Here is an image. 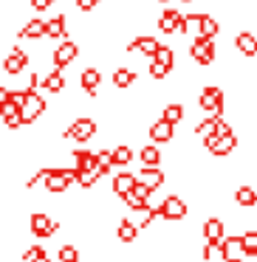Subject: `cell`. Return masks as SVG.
<instances>
[{
	"instance_id": "d4e9b609",
	"label": "cell",
	"mask_w": 257,
	"mask_h": 262,
	"mask_svg": "<svg viewBox=\"0 0 257 262\" xmlns=\"http://www.w3.org/2000/svg\"><path fill=\"white\" fill-rule=\"evenodd\" d=\"M133 82H136V74H133L130 68H116L113 71V85L116 88H130Z\"/></svg>"
},
{
	"instance_id": "8fae6325",
	"label": "cell",
	"mask_w": 257,
	"mask_h": 262,
	"mask_svg": "<svg viewBox=\"0 0 257 262\" xmlns=\"http://www.w3.org/2000/svg\"><path fill=\"white\" fill-rule=\"evenodd\" d=\"M150 194H153V189H147L144 183H139V186H136V189H133V192L125 198V203L130 206L133 211H142L144 206H150V203H147V200H150Z\"/></svg>"
},
{
	"instance_id": "30bf717a",
	"label": "cell",
	"mask_w": 257,
	"mask_h": 262,
	"mask_svg": "<svg viewBox=\"0 0 257 262\" xmlns=\"http://www.w3.org/2000/svg\"><path fill=\"white\" fill-rule=\"evenodd\" d=\"M136 186H139V175H133V172H119V175L113 178V192L119 194V198H127Z\"/></svg>"
},
{
	"instance_id": "d6a6232c",
	"label": "cell",
	"mask_w": 257,
	"mask_h": 262,
	"mask_svg": "<svg viewBox=\"0 0 257 262\" xmlns=\"http://www.w3.org/2000/svg\"><path fill=\"white\" fill-rule=\"evenodd\" d=\"M153 62H159V65H164V68H170V71H172V62H175V57H172V48L161 46V51L153 57Z\"/></svg>"
},
{
	"instance_id": "7a4b0ae2",
	"label": "cell",
	"mask_w": 257,
	"mask_h": 262,
	"mask_svg": "<svg viewBox=\"0 0 257 262\" xmlns=\"http://www.w3.org/2000/svg\"><path fill=\"white\" fill-rule=\"evenodd\" d=\"M184 214H187V203H184L178 194H167V198L161 200L159 217H164V220H181Z\"/></svg>"
},
{
	"instance_id": "52a82bcc",
	"label": "cell",
	"mask_w": 257,
	"mask_h": 262,
	"mask_svg": "<svg viewBox=\"0 0 257 262\" xmlns=\"http://www.w3.org/2000/svg\"><path fill=\"white\" fill-rule=\"evenodd\" d=\"M26 62H29V54H26L23 48H12V51L6 54V59H3V71L14 76L26 68Z\"/></svg>"
},
{
	"instance_id": "cb8c5ba5",
	"label": "cell",
	"mask_w": 257,
	"mask_h": 262,
	"mask_svg": "<svg viewBox=\"0 0 257 262\" xmlns=\"http://www.w3.org/2000/svg\"><path fill=\"white\" fill-rule=\"evenodd\" d=\"M46 34V23L43 20H29V23L23 26V31H20V37H29V40H34V37H43Z\"/></svg>"
},
{
	"instance_id": "6da1fadb",
	"label": "cell",
	"mask_w": 257,
	"mask_h": 262,
	"mask_svg": "<svg viewBox=\"0 0 257 262\" xmlns=\"http://www.w3.org/2000/svg\"><path fill=\"white\" fill-rule=\"evenodd\" d=\"M201 107H204L206 113H212V116L221 119V113H223V91L221 88L206 85L204 91H201Z\"/></svg>"
},
{
	"instance_id": "5b68a950",
	"label": "cell",
	"mask_w": 257,
	"mask_h": 262,
	"mask_svg": "<svg viewBox=\"0 0 257 262\" xmlns=\"http://www.w3.org/2000/svg\"><path fill=\"white\" fill-rule=\"evenodd\" d=\"M29 226H31V231H34L37 237H51V234L60 228V223H54L46 211H34L31 220H29Z\"/></svg>"
},
{
	"instance_id": "f6af8a7d",
	"label": "cell",
	"mask_w": 257,
	"mask_h": 262,
	"mask_svg": "<svg viewBox=\"0 0 257 262\" xmlns=\"http://www.w3.org/2000/svg\"><path fill=\"white\" fill-rule=\"evenodd\" d=\"M184 3H187V0H184Z\"/></svg>"
},
{
	"instance_id": "8d00e7d4",
	"label": "cell",
	"mask_w": 257,
	"mask_h": 262,
	"mask_svg": "<svg viewBox=\"0 0 257 262\" xmlns=\"http://www.w3.org/2000/svg\"><path fill=\"white\" fill-rule=\"evenodd\" d=\"M60 262H80V248L63 245V248H60Z\"/></svg>"
},
{
	"instance_id": "836d02e7",
	"label": "cell",
	"mask_w": 257,
	"mask_h": 262,
	"mask_svg": "<svg viewBox=\"0 0 257 262\" xmlns=\"http://www.w3.org/2000/svg\"><path fill=\"white\" fill-rule=\"evenodd\" d=\"M96 178H99L96 169H80V175H76V183H80V186H85V189H91L93 183H96Z\"/></svg>"
},
{
	"instance_id": "d6986e66",
	"label": "cell",
	"mask_w": 257,
	"mask_h": 262,
	"mask_svg": "<svg viewBox=\"0 0 257 262\" xmlns=\"http://www.w3.org/2000/svg\"><path fill=\"white\" fill-rule=\"evenodd\" d=\"M136 234H139V226H136V223L119 220V226H116V237H119L122 243H133V239H136Z\"/></svg>"
},
{
	"instance_id": "4dcf8cb0",
	"label": "cell",
	"mask_w": 257,
	"mask_h": 262,
	"mask_svg": "<svg viewBox=\"0 0 257 262\" xmlns=\"http://www.w3.org/2000/svg\"><path fill=\"white\" fill-rule=\"evenodd\" d=\"M161 119H164V121H170V124H175V121H181V119H184V107H181L178 102L167 104V107H164V113H161Z\"/></svg>"
},
{
	"instance_id": "74e56055",
	"label": "cell",
	"mask_w": 257,
	"mask_h": 262,
	"mask_svg": "<svg viewBox=\"0 0 257 262\" xmlns=\"http://www.w3.org/2000/svg\"><path fill=\"white\" fill-rule=\"evenodd\" d=\"M43 254H46V248H43V245H31V248L29 251H26V262H34L37 259V256H43Z\"/></svg>"
},
{
	"instance_id": "3957f363",
	"label": "cell",
	"mask_w": 257,
	"mask_h": 262,
	"mask_svg": "<svg viewBox=\"0 0 257 262\" xmlns=\"http://www.w3.org/2000/svg\"><path fill=\"white\" fill-rule=\"evenodd\" d=\"M221 256L223 262H243L246 248H243V237H226L221 243Z\"/></svg>"
},
{
	"instance_id": "7c38bea8",
	"label": "cell",
	"mask_w": 257,
	"mask_h": 262,
	"mask_svg": "<svg viewBox=\"0 0 257 262\" xmlns=\"http://www.w3.org/2000/svg\"><path fill=\"white\" fill-rule=\"evenodd\" d=\"M204 237H206V243H209V245H215V248H218V245L226 239V237H223V220L209 217V220L204 223Z\"/></svg>"
},
{
	"instance_id": "60d3db41",
	"label": "cell",
	"mask_w": 257,
	"mask_h": 262,
	"mask_svg": "<svg viewBox=\"0 0 257 262\" xmlns=\"http://www.w3.org/2000/svg\"><path fill=\"white\" fill-rule=\"evenodd\" d=\"M99 0H76V9H82V12H91V9H96Z\"/></svg>"
},
{
	"instance_id": "2e32d148",
	"label": "cell",
	"mask_w": 257,
	"mask_h": 262,
	"mask_svg": "<svg viewBox=\"0 0 257 262\" xmlns=\"http://www.w3.org/2000/svg\"><path fill=\"white\" fill-rule=\"evenodd\" d=\"M130 51H142V54H147V57H155V54L161 51V42L155 40V37H136V40L130 42Z\"/></svg>"
},
{
	"instance_id": "f1b7e54d",
	"label": "cell",
	"mask_w": 257,
	"mask_h": 262,
	"mask_svg": "<svg viewBox=\"0 0 257 262\" xmlns=\"http://www.w3.org/2000/svg\"><path fill=\"white\" fill-rule=\"evenodd\" d=\"M110 152H113V164L116 166H127V164H130V158H133V149L127 147V144H119V147L110 149Z\"/></svg>"
},
{
	"instance_id": "484cf974",
	"label": "cell",
	"mask_w": 257,
	"mask_h": 262,
	"mask_svg": "<svg viewBox=\"0 0 257 262\" xmlns=\"http://www.w3.org/2000/svg\"><path fill=\"white\" fill-rule=\"evenodd\" d=\"M234 200H238L240 206H254L257 203V189L254 186H240L238 192H234Z\"/></svg>"
},
{
	"instance_id": "e0dca14e",
	"label": "cell",
	"mask_w": 257,
	"mask_h": 262,
	"mask_svg": "<svg viewBox=\"0 0 257 262\" xmlns=\"http://www.w3.org/2000/svg\"><path fill=\"white\" fill-rule=\"evenodd\" d=\"M234 46L240 48V54H246V57H254V54H257V37L249 34V31H240V34L234 37Z\"/></svg>"
},
{
	"instance_id": "d590c367",
	"label": "cell",
	"mask_w": 257,
	"mask_h": 262,
	"mask_svg": "<svg viewBox=\"0 0 257 262\" xmlns=\"http://www.w3.org/2000/svg\"><path fill=\"white\" fill-rule=\"evenodd\" d=\"M243 248H246V256H257V231L243 234Z\"/></svg>"
},
{
	"instance_id": "83f0119b",
	"label": "cell",
	"mask_w": 257,
	"mask_h": 262,
	"mask_svg": "<svg viewBox=\"0 0 257 262\" xmlns=\"http://www.w3.org/2000/svg\"><path fill=\"white\" fill-rule=\"evenodd\" d=\"M215 34H218V20L209 17V14H204V17H201V31H198V37H204V40H212Z\"/></svg>"
},
{
	"instance_id": "ab89813d",
	"label": "cell",
	"mask_w": 257,
	"mask_h": 262,
	"mask_svg": "<svg viewBox=\"0 0 257 262\" xmlns=\"http://www.w3.org/2000/svg\"><path fill=\"white\" fill-rule=\"evenodd\" d=\"M226 136H234V133H232V127H229L223 119H218V138H226Z\"/></svg>"
},
{
	"instance_id": "603a6c76",
	"label": "cell",
	"mask_w": 257,
	"mask_h": 262,
	"mask_svg": "<svg viewBox=\"0 0 257 262\" xmlns=\"http://www.w3.org/2000/svg\"><path fill=\"white\" fill-rule=\"evenodd\" d=\"M142 164H144V166H159V164H161V149L155 147V144L142 147Z\"/></svg>"
},
{
	"instance_id": "4316f807",
	"label": "cell",
	"mask_w": 257,
	"mask_h": 262,
	"mask_svg": "<svg viewBox=\"0 0 257 262\" xmlns=\"http://www.w3.org/2000/svg\"><path fill=\"white\" fill-rule=\"evenodd\" d=\"M65 34V14H57L46 23V37H63Z\"/></svg>"
},
{
	"instance_id": "5bb4252c",
	"label": "cell",
	"mask_w": 257,
	"mask_h": 262,
	"mask_svg": "<svg viewBox=\"0 0 257 262\" xmlns=\"http://www.w3.org/2000/svg\"><path fill=\"white\" fill-rule=\"evenodd\" d=\"M0 116H3V124H6V127H20V124H26V121H23V110H20V104H14V102H3Z\"/></svg>"
},
{
	"instance_id": "ac0fdd59",
	"label": "cell",
	"mask_w": 257,
	"mask_h": 262,
	"mask_svg": "<svg viewBox=\"0 0 257 262\" xmlns=\"http://www.w3.org/2000/svg\"><path fill=\"white\" fill-rule=\"evenodd\" d=\"M181 20H184V14H178L175 9H164V14L159 17V29L161 31H178Z\"/></svg>"
},
{
	"instance_id": "ee69618b",
	"label": "cell",
	"mask_w": 257,
	"mask_h": 262,
	"mask_svg": "<svg viewBox=\"0 0 257 262\" xmlns=\"http://www.w3.org/2000/svg\"><path fill=\"white\" fill-rule=\"evenodd\" d=\"M161 3H167V0H161Z\"/></svg>"
},
{
	"instance_id": "e575fe53",
	"label": "cell",
	"mask_w": 257,
	"mask_h": 262,
	"mask_svg": "<svg viewBox=\"0 0 257 262\" xmlns=\"http://www.w3.org/2000/svg\"><path fill=\"white\" fill-rule=\"evenodd\" d=\"M155 217H159V209H153V206H144V209L139 211V223H136V226H139V228H144V226H150V223H153Z\"/></svg>"
},
{
	"instance_id": "4fadbf2b",
	"label": "cell",
	"mask_w": 257,
	"mask_h": 262,
	"mask_svg": "<svg viewBox=\"0 0 257 262\" xmlns=\"http://www.w3.org/2000/svg\"><path fill=\"white\" fill-rule=\"evenodd\" d=\"M139 183H144L147 189H159L161 183H164V169H161V166H142Z\"/></svg>"
},
{
	"instance_id": "ba28073f",
	"label": "cell",
	"mask_w": 257,
	"mask_h": 262,
	"mask_svg": "<svg viewBox=\"0 0 257 262\" xmlns=\"http://www.w3.org/2000/svg\"><path fill=\"white\" fill-rule=\"evenodd\" d=\"M76 54H80V46L76 42H63V46L54 51V57H51V62H54V68H65L68 62H74L76 59Z\"/></svg>"
},
{
	"instance_id": "7bdbcfd3",
	"label": "cell",
	"mask_w": 257,
	"mask_h": 262,
	"mask_svg": "<svg viewBox=\"0 0 257 262\" xmlns=\"http://www.w3.org/2000/svg\"><path fill=\"white\" fill-rule=\"evenodd\" d=\"M34 262H51V256H48V254H43V256H37Z\"/></svg>"
},
{
	"instance_id": "b9f144b4",
	"label": "cell",
	"mask_w": 257,
	"mask_h": 262,
	"mask_svg": "<svg viewBox=\"0 0 257 262\" xmlns=\"http://www.w3.org/2000/svg\"><path fill=\"white\" fill-rule=\"evenodd\" d=\"M54 0H31V9H37V12H46V9H51Z\"/></svg>"
},
{
	"instance_id": "1f68e13d",
	"label": "cell",
	"mask_w": 257,
	"mask_h": 262,
	"mask_svg": "<svg viewBox=\"0 0 257 262\" xmlns=\"http://www.w3.org/2000/svg\"><path fill=\"white\" fill-rule=\"evenodd\" d=\"M234 147H238V136H226V138H221V141L215 144V149H212V155H229Z\"/></svg>"
},
{
	"instance_id": "9c48e42d",
	"label": "cell",
	"mask_w": 257,
	"mask_h": 262,
	"mask_svg": "<svg viewBox=\"0 0 257 262\" xmlns=\"http://www.w3.org/2000/svg\"><path fill=\"white\" fill-rule=\"evenodd\" d=\"M23 121H34L37 116L43 113V110H46V99L40 96V93H29V99H26L23 102Z\"/></svg>"
},
{
	"instance_id": "44dd1931",
	"label": "cell",
	"mask_w": 257,
	"mask_h": 262,
	"mask_svg": "<svg viewBox=\"0 0 257 262\" xmlns=\"http://www.w3.org/2000/svg\"><path fill=\"white\" fill-rule=\"evenodd\" d=\"M99 82H102V74H99L96 68H88V71H82V88H85L88 93H96V88H99Z\"/></svg>"
},
{
	"instance_id": "8992f818",
	"label": "cell",
	"mask_w": 257,
	"mask_h": 262,
	"mask_svg": "<svg viewBox=\"0 0 257 262\" xmlns=\"http://www.w3.org/2000/svg\"><path fill=\"white\" fill-rule=\"evenodd\" d=\"M189 54H192L195 62L209 65L212 59H215V42H212V40H204V37H198V40L189 46Z\"/></svg>"
},
{
	"instance_id": "7402d4cb",
	"label": "cell",
	"mask_w": 257,
	"mask_h": 262,
	"mask_svg": "<svg viewBox=\"0 0 257 262\" xmlns=\"http://www.w3.org/2000/svg\"><path fill=\"white\" fill-rule=\"evenodd\" d=\"M43 88H46V91H51V93H60L65 88V79H63V74H60L57 68L51 71V74H46L43 76Z\"/></svg>"
},
{
	"instance_id": "f35d334b",
	"label": "cell",
	"mask_w": 257,
	"mask_h": 262,
	"mask_svg": "<svg viewBox=\"0 0 257 262\" xmlns=\"http://www.w3.org/2000/svg\"><path fill=\"white\" fill-rule=\"evenodd\" d=\"M150 74L155 76V79H164L167 74H170V68H164V65H159V62H153L150 65Z\"/></svg>"
},
{
	"instance_id": "9a60e30c",
	"label": "cell",
	"mask_w": 257,
	"mask_h": 262,
	"mask_svg": "<svg viewBox=\"0 0 257 262\" xmlns=\"http://www.w3.org/2000/svg\"><path fill=\"white\" fill-rule=\"evenodd\" d=\"M172 127L175 124H170V121H164V119H159V121H153V127H150V138H153V144H167L172 138Z\"/></svg>"
},
{
	"instance_id": "f546056e",
	"label": "cell",
	"mask_w": 257,
	"mask_h": 262,
	"mask_svg": "<svg viewBox=\"0 0 257 262\" xmlns=\"http://www.w3.org/2000/svg\"><path fill=\"white\" fill-rule=\"evenodd\" d=\"M110 166H116L113 164V152L99 149V152H96V172H99V175H105V172H110Z\"/></svg>"
},
{
	"instance_id": "277c9868",
	"label": "cell",
	"mask_w": 257,
	"mask_h": 262,
	"mask_svg": "<svg viewBox=\"0 0 257 262\" xmlns=\"http://www.w3.org/2000/svg\"><path fill=\"white\" fill-rule=\"evenodd\" d=\"M96 133V121L93 119H76L68 124V130H65V136L74 138V141H88V138Z\"/></svg>"
},
{
	"instance_id": "ffe728a7",
	"label": "cell",
	"mask_w": 257,
	"mask_h": 262,
	"mask_svg": "<svg viewBox=\"0 0 257 262\" xmlns=\"http://www.w3.org/2000/svg\"><path fill=\"white\" fill-rule=\"evenodd\" d=\"M195 133H198L201 138H218V116H209V119H204L198 127H195Z\"/></svg>"
}]
</instances>
